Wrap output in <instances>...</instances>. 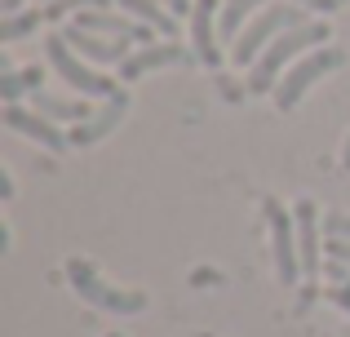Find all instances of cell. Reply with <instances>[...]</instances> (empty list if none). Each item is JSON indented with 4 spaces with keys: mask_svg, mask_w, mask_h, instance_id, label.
<instances>
[{
    "mask_svg": "<svg viewBox=\"0 0 350 337\" xmlns=\"http://www.w3.org/2000/svg\"><path fill=\"white\" fill-rule=\"evenodd\" d=\"M301 23H310L301 5H271L266 14H257L253 23H248V31H239V40L231 44L235 67H248V62H257V58L266 53V44L280 40L284 31H293V27H301Z\"/></svg>",
    "mask_w": 350,
    "mask_h": 337,
    "instance_id": "2",
    "label": "cell"
},
{
    "mask_svg": "<svg viewBox=\"0 0 350 337\" xmlns=\"http://www.w3.org/2000/svg\"><path fill=\"white\" fill-rule=\"evenodd\" d=\"M44 23V9H27V14H5L0 18V40H23V36H31L36 27Z\"/></svg>",
    "mask_w": 350,
    "mask_h": 337,
    "instance_id": "18",
    "label": "cell"
},
{
    "mask_svg": "<svg viewBox=\"0 0 350 337\" xmlns=\"http://www.w3.org/2000/svg\"><path fill=\"white\" fill-rule=\"evenodd\" d=\"M342 169L350 173V138H346V151H342Z\"/></svg>",
    "mask_w": 350,
    "mask_h": 337,
    "instance_id": "27",
    "label": "cell"
},
{
    "mask_svg": "<svg viewBox=\"0 0 350 337\" xmlns=\"http://www.w3.org/2000/svg\"><path fill=\"white\" fill-rule=\"evenodd\" d=\"M262 213L271 222V244H275V275L280 284H297L301 275V249H297V222L293 213H284L280 200H262Z\"/></svg>",
    "mask_w": 350,
    "mask_h": 337,
    "instance_id": "6",
    "label": "cell"
},
{
    "mask_svg": "<svg viewBox=\"0 0 350 337\" xmlns=\"http://www.w3.org/2000/svg\"><path fill=\"white\" fill-rule=\"evenodd\" d=\"M124 111H129V94H124V89H120L116 98H107V107H103V111H94V116H89V120L71 124L67 142H71V147H94V142H103L107 133H111L116 124L124 120Z\"/></svg>",
    "mask_w": 350,
    "mask_h": 337,
    "instance_id": "10",
    "label": "cell"
},
{
    "mask_svg": "<svg viewBox=\"0 0 350 337\" xmlns=\"http://www.w3.org/2000/svg\"><path fill=\"white\" fill-rule=\"evenodd\" d=\"M257 5H266V0H226V5H222V18H217V31H222L226 40L235 44V40H239V27H244V18L253 14Z\"/></svg>",
    "mask_w": 350,
    "mask_h": 337,
    "instance_id": "17",
    "label": "cell"
},
{
    "mask_svg": "<svg viewBox=\"0 0 350 337\" xmlns=\"http://www.w3.org/2000/svg\"><path fill=\"white\" fill-rule=\"evenodd\" d=\"M342 5H346V0H342Z\"/></svg>",
    "mask_w": 350,
    "mask_h": 337,
    "instance_id": "29",
    "label": "cell"
},
{
    "mask_svg": "<svg viewBox=\"0 0 350 337\" xmlns=\"http://www.w3.org/2000/svg\"><path fill=\"white\" fill-rule=\"evenodd\" d=\"M44 53H49V67L58 71L71 89H80V94H89V98H116L120 94L116 80H107L103 71H94L89 62L76 58V49L67 44V36H62V31H53L49 40H44Z\"/></svg>",
    "mask_w": 350,
    "mask_h": 337,
    "instance_id": "5",
    "label": "cell"
},
{
    "mask_svg": "<svg viewBox=\"0 0 350 337\" xmlns=\"http://www.w3.org/2000/svg\"><path fill=\"white\" fill-rule=\"evenodd\" d=\"M346 67V49H337V44H319V49H310L306 58H297L288 71H284V80L275 85V107L280 111H293V107L306 98V89L315 85V80H324L328 71Z\"/></svg>",
    "mask_w": 350,
    "mask_h": 337,
    "instance_id": "3",
    "label": "cell"
},
{
    "mask_svg": "<svg viewBox=\"0 0 350 337\" xmlns=\"http://www.w3.org/2000/svg\"><path fill=\"white\" fill-rule=\"evenodd\" d=\"M80 9H111V0H49V5H44V18L58 23V18L80 14Z\"/></svg>",
    "mask_w": 350,
    "mask_h": 337,
    "instance_id": "19",
    "label": "cell"
},
{
    "mask_svg": "<svg viewBox=\"0 0 350 337\" xmlns=\"http://www.w3.org/2000/svg\"><path fill=\"white\" fill-rule=\"evenodd\" d=\"M67 280H71V288H76L85 302L103 306V311H111V315H137V311H146V293H133V288L107 284V280L98 275V271L89 267L85 258H71V262H67Z\"/></svg>",
    "mask_w": 350,
    "mask_h": 337,
    "instance_id": "4",
    "label": "cell"
},
{
    "mask_svg": "<svg viewBox=\"0 0 350 337\" xmlns=\"http://www.w3.org/2000/svg\"><path fill=\"white\" fill-rule=\"evenodd\" d=\"M324 40H328V23H301V27H293V31H284L280 40H271L266 53L253 62V71H248V94H271L280 71L288 67L301 49H319Z\"/></svg>",
    "mask_w": 350,
    "mask_h": 337,
    "instance_id": "1",
    "label": "cell"
},
{
    "mask_svg": "<svg viewBox=\"0 0 350 337\" xmlns=\"http://www.w3.org/2000/svg\"><path fill=\"white\" fill-rule=\"evenodd\" d=\"M107 337H120V333H107Z\"/></svg>",
    "mask_w": 350,
    "mask_h": 337,
    "instance_id": "28",
    "label": "cell"
},
{
    "mask_svg": "<svg viewBox=\"0 0 350 337\" xmlns=\"http://www.w3.org/2000/svg\"><path fill=\"white\" fill-rule=\"evenodd\" d=\"M5 124H9L14 133H27L31 142H40L44 151H67V147H71L67 133H62L58 124L49 120V116L27 111V107H18V103H5Z\"/></svg>",
    "mask_w": 350,
    "mask_h": 337,
    "instance_id": "8",
    "label": "cell"
},
{
    "mask_svg": "<svg viewBox=\"0 0 350 337\" xmlns=\"http://www.w3.org/2000/svg\"><path fill=\"white\" fill-rule=\"evenodd\" d=\"M40 85H44V71H40V67L0 71V98H5V103H18L23 94H36Z\"/></svg>",
    "mask_w": 350,
    "mask_h": 337,
    "instance_id": "16",
    "label": "cell"
},
{
    "mask_svg": "<svg viewBox=\"0 0 350 337\" xmlns=\"http://www.w3.org/2000/svg\"><path fill=\"white\" fill-rule=\"evenodd\" d=\"M301 9H310V14H337V5L342 0H297Z\"/></svg>",
    "mask_w": 350,
    "mask_h": 337,
    "instance_id": "23",
    "label": "cell"
},
{
    "mask_svg": "<svg viewBox=\"0 0 350 337\" xmlns=\"http://www.w3.org/2000/svg\"><path fill=\"white\" fill-rule=\"evenodd\" d=\"M18 5L23 0H0V14H18Z\"/></svg>",
    "mask_w": 350,
    "mask_h": 337,
    "instance_id": "26",
    "label": "cell"
},
{
    "mask_svg": "<svg viewBox=\"0 0 350 337\" xmlns=\"http://www.w3.org/2000/svg\"><path fill=\"white\" fill-rule=\"evenodd\" d=\"M293 222H297V249H301V275H319V208L310 200L293 204Z\"/></svg>",
    "mask_w": 350,
    "mask_h": 337,
    "instance_id": "12",
    "label": "cell"
},
{
    "mask_svg": "<svg viewBox=\"0 0 350 337\" xmlns=\"http://www.w3.org/2000/svg\"><path fill=\"white\" fill-rule=\"evenodd\" d=\"M187 62H196V49H182L178 40L142 44V49H133L124 62H120V80H124V85H133V80H142L146 71H160V67H187Z\"/></svg>",
    "mask_w": 350,
    "mask_h": 337,
    "instance_id": "7",
    "label": "cell"
},
{
    "mask_svg": "<svg viewBox=\"0 0 350 337\" xmlns=\"http://www.w3.org/2000/svg\"><path fill=\"white\" fill-rule=\"evenodd\" d=\"M31 111L49 116V120H71V124H80V120L94 116L80 98H58V94H44V89H36V94H31Z\"/></svg>",
    "mask_w": 350,
    "mask_h": 337,
    "instance_id": "14",
    "label": "cell"
},
{
    "mask_svg": "<svg viewBox=\"0 0 350 337\" xmlns=\"http://www.w3.org/2000/svg\"><path fill=\"white\" fill-rule=\"evenodd\" d=\"M76 27L98 31V36H116V40H129V44H146V40H151V31H155V27L133 23V18H124V14H111V9H80Z\"/></svg>",
    "mask_w": 350,
    "mask_h": 337,
    "instance_id": "9",
    "label": "cell"
},
{
    "mask_svg": "<svg viewBox=\"0 0 350 337\" xmlns=\"http://www.w3.org/2000/svg\"><path fill=\"white\" fill-rule=\"evenodd\" d=\"M164 5H169L173 14H187V18H191V9H196V0H164Z\"/></svg>",
    "mask_w": 350,
    "mask_h": 337,
    "instance_id": "24",
    "label": "cell"
},
{
    "mask_svg": "<svg viewBox=\"0 0 350 337\" xmlns=\"http://www.w3.org/2000/svg\"><path fill=\"white\" fill-rule=\"evenodd\" d=\"M324 253H328V258H337V262H346V267H350V240H342V235H328V240H324Z\"/></svg>",
    "mask_w": 350,
    "mask_h": 337,
    "instance_id": "20",
    "label": "cell"
},
{
    "mask_svg": "<svg viewBox=\"0 0 350 337\" xmlns=\"http://www.w3.org/2000/svg\"><path fill=\"white\" fill-rule=\"evenodd\" d=\"M213 14H217V0H196L191 9V40H196V58L204 67H222V49H217V36H213Z\"/></svg>",
    "mask_w": 350,
    "mask_h": 337,
    "instance_id": "13",
    "label": "cell"
},
{
    "mask_svg": "<svg viewBox=\"0 0 350 337\" xmlns=\"http://www.w3.org/2000/svg\"><path fill=\"white\" fill-rule=\"evenodd\" d=\"M328 297H333V302H337V306H342V311L350 315V280H342V284H333V288H328Z\"/></svg>",
    "mask_w": 350,
    "mask_h": 337,
    "instance_id": "22",
    "label": "cell"
},
{
    "mask_svg": "<svg viewBox=\"0 0 350 337\" xmlns=\"http://www.w3.org/2000/svg\"><path fill=\"white\" fill-rule=\"evenodd\" d=\"M324 235H342V240H350V217L346 213H328L324 217Z\"/></svg>",
    "mask_w": 350,
    "mask_h": 337,
    "instance_id": "21",
    "label": "cell"
},
{
    "mask_svg": "<svg viewBox=\"0 0 350 337\" xmlns=\"http://www.w3.org/2000/svg\"><path fill=\"white\" fill-rule=\"evenodd\" d=\"M62 36H67V44H71L76 53H85L89 62H107V67L116 62V67H120V62L129 58V40H116V36H98V31H85V27H76V23H71V27H67Z\"/></svg>",
    "mask_w": 350,
    "mask_h": 337,
    "instance_id": "11",
    "label": "cell"
},
{
    "mask_svg": "<svg viewBox=\"0 0 350 337\" xmlns=\"http://www.w3.org/2000/svg\"><path fill=\"white\" fill-rule=\"evenodd\" d=\"M0 196H5V200H9V196H14V178H9V173H5V169H0Z\"/></svg>",
    "mask_w": 350,
    "mask_h": 337,
    "instance_id": "25",
    "label": "cell"
},
{
    "mask_svg": "<svg viewBox=\"0 0 350 337\" xmlns=\"http://www.w3.org/2000/svg\"><path fill=\"white\" fill-rule=\"evenodd\" d=\"M124 14H133L137 23H146V27H155L160 36H173L178 31V14L173 9H160V0H116Z\"/></svg>",
    "mask_w": 350,
    "mask_h": 337,
    "instance_id": "15",
    "label": "cell"
}]
</instances>
